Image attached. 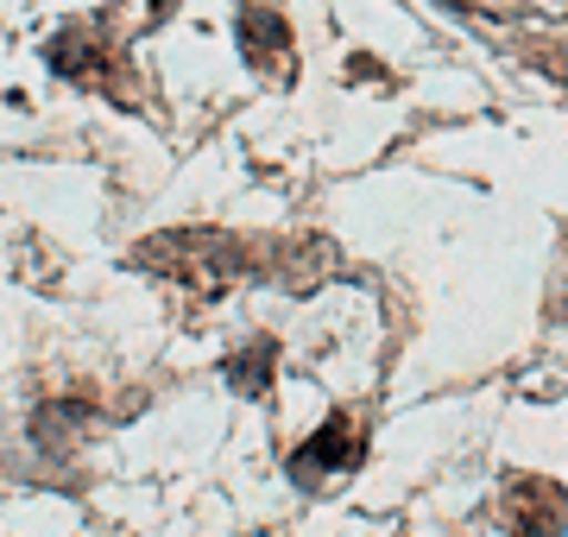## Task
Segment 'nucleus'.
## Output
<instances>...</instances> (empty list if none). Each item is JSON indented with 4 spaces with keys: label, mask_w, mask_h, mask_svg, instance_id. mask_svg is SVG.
<instances>
[]
</instances>
